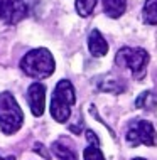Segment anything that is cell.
<instances>
[{
  "mask_svg": "<svg viewBox=\"0 0 157 160\" xmlns=\"http://www.w3.org/2000/svg\"><path fill=\"white\" fill-rule=\"evenodd\" d=\"M19 68L25 76L41 81L54 72L56 61L46 47H37V49H32L27 54H24V58L19 62Z\"/></svg>",
  "mask_w": 157,
  "mask_h": 160,
  "instance_id": "6da1fadb",
  "label": "cell"
},
{
  "mask_svg": "<svg viewBox=\"0 0 157 160\" xmlns=\"http://www.w3.org/2000/svg\"><path fill=\"white\" fill-rule=\"evenodd\" d=\"M76 103V91L71 81L61 79L58 84L54 86V91L51 96V105L49 111L51 116L58 123H66L71 116V108Z\"/></svg>",
  "mask_w": 157,
  "mask_h": 160,
  "instance_id": "7a4b0ae2",
  "label": "cell"
},
{
  "mask_svg": "<svg viewBox=\"0 0 157 160\" xmlns=\"http://www.w3.org/2000/svg\"><path fill=\"white\" fill-rule=\"evenodd\" d=\"M24 123V111L14 94L8 91L0 93V130L3 135H14Z\"/></svg>",
  "mask_w": 157,
  "mask_h": 160,
  "instance_id": "3957f363",
  "label": "cell"
},
{
  "mask_svg": "<svg viewBox=\"0 0 157 160\" xmlns=\"http://www.w3.org/2000/svg\"><path fill=\"white\" fill-rule=\"evenodd\" d=\"M147 62H149V52L142 47H122L115 56L117 66L128 68L137 79H140L145 74Z\"/></svg>",
  "mask_w": 157,
  "mask_h": 160,
  "instance_id": "277c9868",
  "label": "cell"
},
{
  "mask_svg": "<svg viewBox=\"0 0 157 160\" xmlns=\"http://www.w3.org/2000/svg\"><path fill=\"white\" fill-rule=\"evenodd\" d=\"M125 140L130 147H139V145H147V147H154L157 145V132L152 127L150 122L145 120H133L127 128V135Z\"/></svg>",
  "mask_w": 157,
  "mask_h": 160,
  "instance_id": "5b68a950",
  "label": "cell"
},
{
  "mask_svg": "<svg viewBox=\"0 0 157 160\" xmlns=\"http://www.w3.org/2000/svg\"><path fill=\"white\" fill-rule=\"evenodd\" d=\"M27 15V5L24 0H0V20L8 25L19 24Z\"/></svg>",
  "mask_w": 157,
  "mask_h": 160,
  "instance_id": "8992f818",
  "label": "cell"
},
{
  "mask_svg": "<svg viewBox=\"0 0 157 160\" xmlns=\"http://www.w3.org/2000/svg\"><path fill=\"white\" fill-rule=\"evenodd\" d=\"M27 103L34 116H42L46 110V86L41 81H34L27 88Z\"/></svg>",
  "mask_w": 157,
  "mask_h": 160,
  "instance_id": "52a82bcc",
  "label": "cell"
},
{
  "mask_svg": "<svg viewBox=\"0 0 157 160\" xmlns=\"http://www.w3.org/2000/svg\"><path fill=\"white\" fill-rule=\"evenodd\" d=\"M88 49L91 56L95 58H103L105 54L108 52V42L105 41L103 34L98 31V29H93L88 36Z\"/></svg>",
  "mask_w": 157,
  "mask_h": 160,
  "instance_id": "ba28073f",
  "label": "cell"
},
{
  "mask_svg": "<svg viewBox=\"0 0 157 160\" xmlns=\"http://www.w3.org/2000/svg\"><path fill=\"white\" fill-rule=\"evenodd\" d=\"M86 138H88L90 145L85 148V152H83V160H105L103 157V152L100 150V142L97 135H95L91 130L86 132Z\"/></svg>",
  "mask_w": 157,
  "mask_h": 160,
  "instance_id": "9c48e42d",
  "label": "cell"
},
{
  "mask_svg": "<svg viewBox=\"0 0 157 160\" xmlns=\"http://www.w3.org/2000/svg\"><path fill=\"white\" fill-rule=\"evenodd\" d=\"M103 10L110 19H118L127 10V0H102Z\"/></svg>",
  "mask_w": 157,
  "mask_h": 160,
  "instance_id": "30bf717a",
  "label": "cell"
},
{
  "mask_svg": "<svg viewBox=\"0 0 157 160\" xmlns=\"http://www.w3.org/2000/svg\"><path fill=\"white\" fill-rule=\"evenodd\" d=\"M135 106L142 108V110L154 111L157 108V93H154V91H144L140 96L135 99Z\"/></svg>",
  "mask_w": 157,
  "mask_h": 160,
  "instance_id": "8fae6325",
  "label": "cell"
},
{
  "mask_svg": "<svg viewBox=\"0 0 157 160\" xmlns=\"http://www.w3.org/2000/svg\"><path fill=\"white\" fill-rule=\"evenodd\" d=\"M142 19L149 25H157V0H145L142 7Z\"/></svg>",
  "mask_w": 157,
  "mask_h": 160,
  "instance_id": "7c38bea8",
  "label": "cell"
},
{
  "mask_svg": "<svg viewBox=\"0 0 157 160\" xmlns=\"http://www.w3.org/2000/svg\"><path fill=\"white\" fill-rule=\"evenodd\" d=\"M100 91H107V93H123L125 91V84L118 79H113V78H107V79H102L98 83Z\"/></svg>",
  "mask_w": 157,
  "mask_h": 160,
  "instance_id": "4fadbf2b",
  "label": "cell"
},
{
  "mask_svg": "<svg viewBox=\"0 0 157 160\" xmlns=\"http://www.w3.org/2000/svg\"><path fill=\"white\" fill-rule=\"evenodd\" d=\"M51 150H52V153L58 157V160H78L76 153L73 152L69 147L61 143V142H54V143L51 145Z\"/></svg>",
  "mask_w": 157,
  "mask_h": 160,
  "instance_id": "5bb4252c",
  "label": "cell"
},
{
  "mask_svg": "<svg viewBox=\"0 0 157 160\" xmlns=\"http://www.w3.org/2000/svg\"><path fill=\"white\" fill-rule=\"evenodd\" d=\"M97 7V0H76V12L81 17H90Z\"/></svg>",
  "mask_w": 157,
  "mask_h": 160,
  "instance_id": "9a60e30c",
  "label": "cell"
},
{
  "mask_svg": "<svg viewBox=\"0 0 157 160\" xmlns=\"http://www.w3.org/2000/svg\"><path fill=\"white\" fill-rule=\"evenodd\" d=\"M0 160H15V157H14V155H8V157H5V158L0 157Z\"/></svg>",
  "mask_w": 157,
  "mask_h": 160,
  "instance_id": "2e32d148",
  "label": "cell"
},
{
  "mask_svg": "<svg viewBox=\"0 0 157 160\" xmlns=\"http://www.w3.org/2000/svg\"><path fill=\"white\" fill-rule=\"evenodd\" d=\"M133 160H145V158H140V157H137V158H133Z\"/></svg>",
  "mask_w": 157,
  "mask_h": 160,
  "instance_id": "e0dca14e",
  "label": "cell"
}]
</instances>
